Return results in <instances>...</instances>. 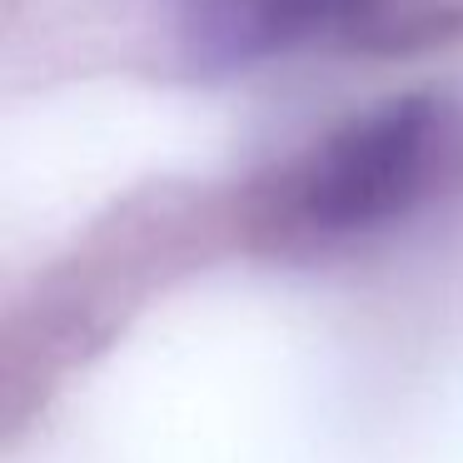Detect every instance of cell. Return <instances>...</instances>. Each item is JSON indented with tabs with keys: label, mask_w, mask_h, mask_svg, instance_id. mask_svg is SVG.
I'll return each mask as SVG.
<instances>
[{
	"label": "cell",
	"mask_w": 463,
	"mask_h": 463,
	"mask_svg": "<svg viewBox=\"0 0 463 463\" xmlns=\"http://www.w3.org/2000/svg\"><path fill=\"white\" fill-rule=\"evenodd\" d=\"M463 190V105L393 95L349 115L260 190L254 230L274 250H329Z\"/></svg>",
	"instance_id": "cell-1"
},
{
	"label": "cell",
	"mask_w": 463,
	"mask_h": 463,
	"mask_svg": "<svg viewBox=\"0 0 463 463\" xmlns=\"http://www.w3.org/2000/svg\"><path fill=\"white\" fill-rule=\"evenodd\" d=\"M373 0H180V31L200 65H254L344 31Z\"/></svg>",
	"instance_id": "cell-2"
}]
</instances>
